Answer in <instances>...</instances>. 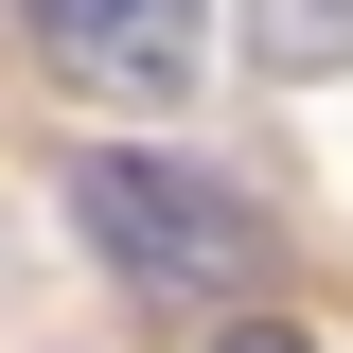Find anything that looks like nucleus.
I'll list each match as a JSON object with an SVG mask.
<instances>
[{
  "mask_svg": "<svg viewBox=\"0 0 353 353\" xmlns=\"http://www.w3.org/2000/svg\"><path fill=\"white\" fill-rule=\"evenodd\" d=\"M248 53L283 88H301V71H353V0H248Z\"/></svg>",
  "mask_w": 353,
  "mask_h": 353,
  "instance_id": "nucleus-3",
  "label": "nucleus"
},
{
  "mask_svg": "<svg viewBox=\"0 0 353 353\" xmlns=\"http://www.w3.org/2000/svg\"><path fill=\"white\" fill-rule=\"evenodd\" d=\"M18 36L71 88H106V106H176L212 71V0H18Z\"/></svg>",
  "mask_w": 353,
  "mask_h": 353,
  "instance_id": "nucleus-2",
  "label": "nucleus"
},
{
  "mask_svg": "<svg viewBox=\"0 0 353 353\" xmlns=\"http://www.w3.org/2000/svg\"><path fill=\"white\" fill-rule=\"evenodd\" d=\"M212 353H318V336H283V318H248V336H212Z\"/></svg>",
  "mask_w": 353,
  "mask_h": 353,
  "instance_id": "nucleus-4",
  "label": "nucleus"
},
{
  "mask_svg": "<svg viewBox=\"0 0 353 353\" xmlns=\"http://www.w3.org/2000/svg\"><path fill=\"white\" fill-rule=\"evenodd\" d=\"M71 212H88V248L124 265L141 301H248V283H265V248H283V230H265L230 176L159 159V141H106V159H71Z\"/></svg>",
  "mask_w": 353,
  "mask_h": 353,
  "instance_id": "nucleus-1",
  "label": "nucleus"
}]
</instances>
